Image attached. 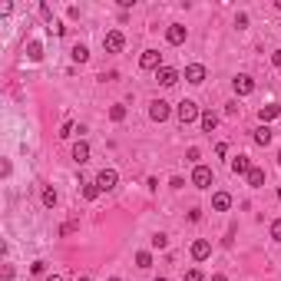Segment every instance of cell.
<instances>
[{"label": "cell", "mask_w": 281, "mask_h": 281, "mask_svg": "<svg viewBox=\"0 0 281 281\" xmlns=\"http://www.w3.org/2000/svg\"><path fill=\"white\" fill-rule=\"evenodd\" d=\"M248 185L251 189H262L265 185V169H251V172H248Z\"/></svg>", "instance_id": "18"}, {"label": "cell", "mask_w": 281, "mask_h": 281, "mask_svg": "<svg viewBox=\"0 0 281 281\" xmlns=\"http://www.w3.org/2000/svg\"><path fill=\"white\" fill-rule=\"evenodd\" d=\"M278 199H281V185H278Z\"/></svg>", "instance_id": "37"}, {"label": "cell", "mask_w": 281, "mask_h": 281, "mask_svg": "<svg viewBox=\"0 0 281 281\" xmlns=\"http://www.w3.org/2000/svg\"><path fill=\"white\" fill-rule=\"evenodd\" d=\"M27 56H30L33 63H40L43 60V43H40V40H30V43H27Z\"/></svg>", "instance_id": "15"}, {"label": "cell", "mask_w": 281, "mask_h": 281, "mask_svg": "<svg viewBox=\"0 0 281 281\" xmlns=\"http://www.w3.org/2000/svg\"><path fill=\"white\" fill-rule=\"evenodd\" d=\"M169 185H172V189H182V185H185V179H182V175H172V179H169Z\"/></svg>", "instance_id": "31"}, {"label": "cell", "mask_w": 281, "mask_h": 281, "mask_svg": "<svg viewBox=\"0 0 281 281\" xmlns=\"http://www.w3.org/2000/svg\"><path fill=\"white\" fill-rule=\"evenodd\" d=\"M169 112H172V109H169L166 100H152V103H149V119H152V123H166Z\"/></svg>", "instance_id": "4"}, {"label": "cell", "mask_w": 281, "mask_h": 281, "mask_svg": "<svg viewBox=\"0 0 281 281\" xmlns=\"http://www.w3.org/2000/svg\"><path fill=\"white\" fill-rule=\"evenodd\" d=\"M271 63H275V66L281 69V50H275V56H271Z\"/></svg>", "instance_id": "33"}, {"label": "cell", "mask_w": 281, "mask_h": 281, "mask_svg": "<svg viewBox=\"0 0 281 281\" xmlns=\"http://www.w3.org/2000/svg\"><path fill=\"white\" fill-rule=\"evenodd\" d=\"M43 268H46V262H33V265H30L33 275H43Z\"/></svg>", "instance_id": "32"}, {"label": "cell", "mask_w": 281, "mask_h": 281, "mask_svg": "<svg viewBox=\"0 0 281 281\" xmlns=\"http://www.w3.org/2000/svg\"><path fill=\"white\" fill-rule=\"evenodd\" d=\"M212 281H228V278H225V275H215V278H212Z\"/></svg>", "instance_id": "34"}, {"label": "cell", "mask_w": 281, "mask_h": 281, "mask_svg": "<svg viewBox=\"0 0 281 281\" xmlns=\"http://www.w3.org/2000/svg\"><path fill=\"white\" fill-rule=\"evenodd\" d=\"M166 245H169V235L156 231V235H152V248H166Z\"/></svg>", "instance_id": "25"}, {"label": "cell", "mask_w": 281, "mask_h": 281, "mask_svg": "<svg viewBox=\"0 0 281 281\" xmlns=\"http://www.w3.org/2000/svg\"><path fill=\"white\" fill-rule=\"evenodd\" d=\"M66 136H73V123H63V129H60V139H66Z\"/></svg>", "instance_id": "30"}, {"label": "cell", "mask_w": 281, "mask_h": 281, "mask_svg": "<svg viewBox=\"0 0 281 281\" xmlns=\"http://www.w3.org/2000/svg\"><path fill=\"white\" fill-rule=\"evenodd\" d=\"M40 17H43V20H50V27H53V10H50L46 4H40Z\"/></svg>", "instance_id": "28"}, {"label": "cell", "mask_w": 281, "mask_h": 281, "mask_svg": "<svg viewBox=\"0 0 281 281\" xmlns=\"http://www.w3.org/2000/svg\"><path fill=\"white\" fill-rule=\"evenodd\" d=\"M76 281H93V278H86V275H83V278H76Z\"/></svg>", "instance_id": "36"}, {"label": "cell", "mask_w": 281, "mask_h": 281, "mask_svg": "<svg viewBox=\"0 0 281 281\" xmlns=\"http://www.w3.org/2000/svg\"><path fill=\"white\" fill-rule=\"evenodd\" d=\"M212 208H215V212H228V208H231V195L228 192H215L212 195Z\"/></svg>", "instance_id": "13"}, {"label": "cell", "mask_w": 281, "mask_h": 281, "mask_svg": "<svg viewBox=\"0 0 281 281\" xmlns=\"http://www.w3.org/2000/svg\"><path fill=\"white\" fill-rule=\"evenodd\" d=\"M46 281H63V278H60V275H50V278H46Z\"/></svg>", "instance_id": "35"}, {"label": "cell", "mask_w": 281, "mask_h": 281, "mask_svg": "<svg viewBox=\"0 0 281 281\" xmlns=\"http://www.w3.org/2000/svg\"><path fill=\"white\" fill-rule=\"evenodd\" d=\"M166 40H169V43H172V46L185 43V27H182V24H172V27H169V30H166Z\"/></svg>", "instance_id": "8"}, {"label": "cell", "mask_w": 281, "mask_h": 281, "mask_svg": "<svg viewBox=\"0 0 281 281\" xmlns=\"http://www.w3.org/2000/svg\"><path fill=\"white\" fill-rule=\"evenodd\" d=\"M182 281H205V278H202L199 268H192V271H185V278H182Z\"/></svg>", "instance_id": "26"}, {"label": "cell", "mask_w": 281, "mask_h": 281, "mask_svg": "<svg viewBox=\"0 0 281 281\" xmlns=\"http://www.w3.org/2000/svg\"><path fill=\"white\" fill-rule=\"evenodd\" d=\"M235 93H238V96L255 93V80H251V76H235Z\"/></svg>", "instance_id": "12"}, {"label": "cell", "mask_w": 281, "mask_h": 281, "mask_svg": "<svg viewBox=\"0 0 281 281\" xmlns=\"http://www.w3.org/2000/svg\"><path fill=\"white\" fill-rule=\"evenodd\" d=\"M109 281H119V278H109Z\"/></svg>", "instance_id": "39"}, {"label": "cell", "mask_w": 281, "mask_h": 281, "mask_svg": "<svg viewBox=\"0 0 281 281\" xmlns=\"http://www.w3.org/2000/svg\"><path fill=\"white\" fill-rule=\"evenodd\" d=\"M56 202H60V199H56V192H53V189H43V205H46V208H53Z\"/></svg>", "instance_id": "23"}, {"label": "cell", "mask_w": 281, "mask_h": 281, "mask_svg": "<svg viewBox=\"0 0 281 281\" xmlns=\"http://www.w3.org/2000/svg\"><path fill=\"white\" fill-rule=\"evenodd\" d=\"M258 116H262V123L268 126L271 119H278V116H281V106H278V103H268V106H262V109H258Z\"/></svg>", "instance_id": "14"}, {"label": "cell", "mask_w": 281, "mask_h": 281, "mask_svg": "<svg viewBox=\"0 0 281 281\" xmlns=\"http://www.w3.org/2000/svg\"><path fill=\"white\" fill-rule=\"evenodd\" d=\"M208 255H212V245H208L205 238H199V242H192V258H195V262H205Z\"/></svg>", "instance_id": "9"}, {"label": "cell", "mask_w": 281, "mask_h": 281, "mask_svg": "<svg viewBox=\"0 0 281 281\" xmlns=\"http://www.w3.org/2000/svg\"><path fill=\"white\" fill-rule=\"evenodd\" d=\"M156 80L162 83V86H175V83H179V69H172V66H162L156 73Z\"/></svg>", "instance_id": "10"}, {"label": "cell", "mask_w": 281, "mask_h": 281, "mask_svg": "<svg viewBox=\"0 0 281 281\" xmlns=\"http://www.w3.org/2000/svg\"><path fill=\"white\" fill-rule=\"evenodd\" d=\"M73 159H76V162H80V166H83V162H89V146L83 143V139H80V143L73 146Z\"/></svg>", "instance_id": "16"}, {"label": "cell", "mask_w": 281, "mask_h": 281, "mask_svg": "<svg viewBox=\"0 0 281 281\" xmlns=\"http://www.w3.org/2000/svg\"><path fill=\"white\" fill-rule=\"evenodd\" d=\"M271 238H275V242H281V219L271 222Z\"/></svg>", "instance_id": "27"}, {"label": "cell", "mask_w": 281, "mask_h": 281, "mask_svg": "<svg viewBox=\"0 0 281 281\" xmlns=\"http://www.w3.org/2000/svg\"><path fill=\"white\" fill-rule=\"evenodd\" d=\"M192 185L195 189H208L212 185V169L208 166H195L192 169Z\"/></svg>", "instance_id": "3"}, {"label": "cell", "mask_w": 281, "mask_h": 281, "mask_svg": "<svg viewBox=\"0 0 281 281\" xmlns=\"http://www.w3.org/2000/svg\"><path fill=\"white\" fill-rule=\"evenodd\" d=\"M103 46H106V53H119L126 46V37H123V30H109L106 37H103Z\"/></svg>", "instance_id": "2"}, {"label": "cell", "mask_w": 281, "mask_h": 281, "mask_svg": "<svg viewBox=\"0 0 281 281\" xmlns=\"http://www.w3.org/2000/svg\"><path fill=\"white\" fill-rule=\"evenodd\" d=\"M175 116H179L182 126H189V123H195V119H202V112H199V106H195L192 100H182L179 109H175Z\"/></svg>", "instance_id": "1"}, {"label": "cell", "mask_w": 281, "mask_h": 281, "mask_svg": "<svg viewBox=\"0 0 281 281\" xmlns=\"http://www.w3.org/2000/svg\"><path fill=\"white\" fill-rule=\"evenodd\" d=\"M139 66L143 69H156L159 73V69H162V53L159 50H146L143 56H139Z\"/></svg>", "instance_id": "5"}, {"label": "cell", "mask_w": 281, "mask_h": 281, "mask_svg": "<svg viewBox=\"0 0 281 281\" xmlns=\"http://www.w3.org/2000/svg\"><path fill=\"white\" fill-rule=\"evenodd\" d=\"M251 169H255V166H251L248 156H235V159H231V172H235V175H248Z\"/></svg>", "instance_id": "11"}, {"label": "cell", "mask_w": 281, "mask_h": 281, "mask_svg": "<svg viewBox=\"0 0 281 281\" xmlns=\"http://www.w3.org/2000/svg\"><path fill=\"white\" fill-rule=\"evenodd\" d=\"M109 119H112V123H123V119H126V106H112L109 109Z\"/></svg>", "instance_id": "22"}, {"label": "cell", "mask_w": 281, "mask_h": 281, "mask_svg": "<svg viewBox=\"0 0 281 281\" xmlns=\"http://www.w3.org/2000/svg\"><path fill=\"white\" fill-rule=\"evenodd\" d=\"M278 166H281V152H278Z\"/></svg>", "instance_id": "38"}, {"label": "cell", "mask_w": 281, "mask_h": 281, "mask_svg": "<svg viewBox=\"0 0 281 281\" xmlns=\"http://www.w3.org/2000/svg\"><path fill=\"white\" fill-rule=\"evenodd\" d=\"M100 192H103V189L96 185V182H89V185H83V195H86L89 202H96V199H100Z\"/></svg>", "instance_id": "20"}, {"label": "cell", "mask_w": 281, "mask_h": 281, "mask_svg": "<svg viewBox=\"0 0 281 281\" xmlns=\"http://www.w3.org/2000/svg\"><path fill=\"white\" fill-rule=\"evenodd\" d=\"M235 27H238V30H245V27H248V13H238V17H235Z\"/></svg>", "instance_id": "29"}, {"label": "cell", "mask_w": 281, "mask_h": 281, "mask_svg": "<svg viewBox=\"0 0 281 281\" xmlns=\"http://www.w3.org/2000/svg\"><path fill=\"white\" fill-rule=\"evenodd\" d=\"M73 60H76V63H86V60H89V50H86L83 43H76V46H73Z\"/></svg>", "instance_id": "21"}, {"label": "cell", "mask_w": 281, "mask_h": 281, "mask_svg": "<svg viewBox=\"0 0 281 281\" xmlns=\"http://www.w3.org/2000/svg\"><path fill=\"white\" fill-rule=\"evenodd\" d=\"M116 182H119V172H116V169H103V172L96 175V185H100L103 192H109V189H116Z\"/></svg>", "instance_id": "6"}, {"label": "cell", "mask_w": 281, "mask_h": 281, "mask_svg": "<svg viewBox=\"0 0 281 281\" xmlns=\"http://www.w3.org/2000/svg\"><path fill=\"white\" fill-rule=\"evenodd\" d=\"M185 83H192V86L205 83V66H202V63H189L185 66Z\"/></svg>", "instance_id": "7"}, {"label": "cell", "mask_w": 281, "mask_h": 281, "mask_svg": "<svg viewBox=\"0 0 281 281\" xmlns=\"http://www.w3.org/2000/svg\"><path fill=\"white\" fill-rule=\"evenodd\" d=\"M199 123H202V129H205V132H212L215 126H219V116H215V112L208 109V112H202V119H199Z\"/></svg>", "instance_id": "17"}, {"label": "cell", "mask_w": 281, "mask_h": 281, "mask_svg": "<svg viewBox=\"0 0 281 281\" xmlns=\"http://www.w3.org/2000/svg\"><path fill=\"white\" fill-rule=\"evenodd\" d=\"M156 281H166V278H156Z\"/></svg>", "instance_id": "40"}, {"label": "cell", "mask_w": 281, "mask_h": 281, "mask_svg": "<svg viewBox=\"0 0 281 281\" xmlns=\"http://www.w3.org/2000/svg\"><path fill=\"white\" fill-rule=\"evenodd\" d=\"M255 143L258 146H268L271 143V129H268V126H258V129H255Z\"/></svg>", "instance_id": "19"}, {"label": "cell", "mask_w": 281, "mask_h": 281, "mask_svg": "<svg viewBox=\"0 0 281 281\" xmlns=\"http://www.w3.org/2000/svg\"><path fill=\"white\" fill-rule=\"evenodd\" d=\"M136 265H139V268H149V265H152V255H149V251H139V255H136Z\"/></svg>", "instance_id": "24"}]
</instances>
